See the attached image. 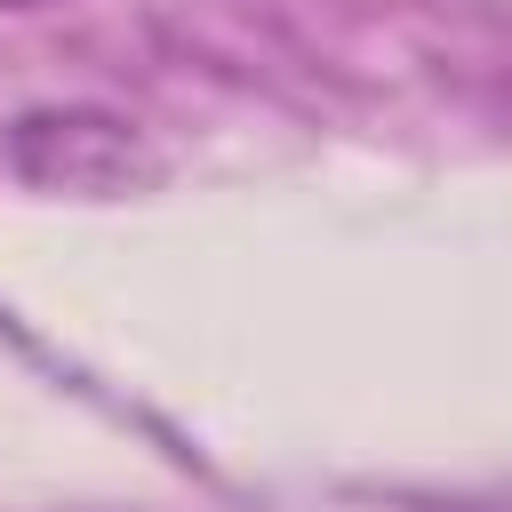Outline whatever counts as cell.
<instances>
[{"mask_svg":"<svg viewBox=\"0 0 512 512\" xmlns=\"http://www.w3.org/2000/svg\"><path fill=\"white\" fill-rule=\"evenodd\" d=\"M8 152L40 192H80V200H112L152 176L136 128L112 112H24Z\"/></svg>","mask_w":512,"mask_h":512,"instance_id":"6da1fadb","label":"cell"},{"mask_svg":"<svg viewBox=\"0 0 512 512\" xmlns=\"http://www.w3.org/2000/svg\"><path fill=\"white\" fill-rule=\"evenodd\" d=\"M0 8H48V0H0Z\"/></svg>","mask_w":512,"mask_h":512,"instance_id":"7a4b0ae2","label":"cell"}]
</instances>
